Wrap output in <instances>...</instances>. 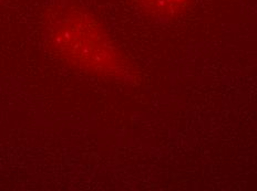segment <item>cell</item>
Returning a JSON list of instances; mask_svg holds the SVG:
<instances>
[{
  "instance_id": "2",
  "label": "cell",
  "mask_w": 257,
  "mask_h": 191,
  "mask_svg": "<svg viewBox=\"0 0 257 191\" xmlns=\"http://www.w3.org/2000/svg\"><path fill=\"white\" fill-rule=\"evenodd\" d=\"M0 2H2V0H0Z\"/></svg>"
},
{
  "instance_id": "1",
  "label": "cell",
  "mask_w": 257,
  "mask_h": 191,
  "mask_svg": "<svg viewBox=\"0 0 257 191\" xmlns=\"http://www.w3.org/2000/svg\"><path fill=\"white\" fill-rule=\"evenodd\" d=\"M44 36L50 51L72 68L94 76H116L124 68L121 53L93 14L77 4L48 10Z\"/></svg>"
}]
</instances>
